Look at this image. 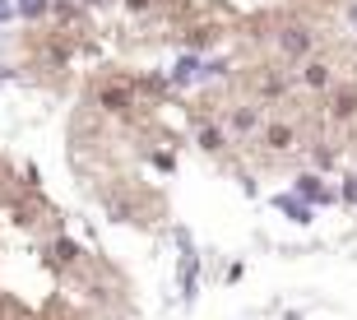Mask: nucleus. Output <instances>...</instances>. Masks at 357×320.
Returning a JSON list of instances; mask_svg holds the SVG:
<instances>
[{
	"mask_svg": "<svg viewBox=\"0 0 357 320\" xmlns=\"http://www.w3.org/2000/svg\"><path fill=\"white\" fill-rule=\"evenodd\" d=\"M353 52L330 42L209 61V75L181 98L190 144L246 181L325 162L353 144Z\"/></svg>",
	"mask_w": 357,
	"mask_h": 320,
	"instance_id": "f257e3e1",
	"label": "nucleus"
},
{
	"mask_svg": "<svg viewBox=\"0 0 357 320\" xmlns=\"http://www.w3.org/2000/svg\"><path fill=\"white\" fill-rule=\"evenodd\" d=\"M130 288L116 260L0 148V320H126Z\"/></svg>",
	"mask_w": 357,
	"mask_h": 320,
	"instance_id": "7ed1b4c3",
	"label": "nucleus"
},
{
	"mask_svg": "<svg viewBox=\"0 0 357 320\" xmlns=\"http://www.w3.org/2000/svg\"><path fill=\"white\" fill-rule=\"evenodd\" d=\"M93 10L130 47L227 61L344 42L348 0H93Z\"/></svg>",
	"mask_w": 357,
	"mask_h": 320,
	"instance_id": "20e7f679",
	"label": "nucleus"
},
{
	"mask_svg": "<svg viewBox=\"0 0 357 320\" xmlns=\"http://www.w3.org/2000/svg\"><path fill=\"white\" fill-rule=\"evenodd\" d=\"M353 144H357V52H353Z\"/></svg>",
	"mask_w": 357,
	"mask_h": 320,
	"instance_id": "39448f33",
	"label": "nucleus"
},
{
	"mask_svg": "<svg viewBox=\"0 0 357 320\" xmlns=\"http://www.w3.org/2000/svg\"><path fill=\"white\" fill-rule=\"evenodd\" d=\"M185 144V102L158 75L107 61L79 79L66 116V162L84 200L112 223H158Z\"/></svg>",
	"mask_w": 357,
	"mask_h": 320,
	"instance_id": "f03ea898",
	"label": "nucleus"
}]
</instances>
